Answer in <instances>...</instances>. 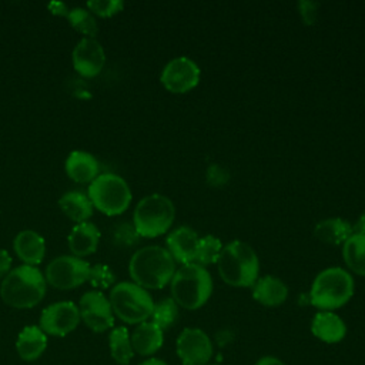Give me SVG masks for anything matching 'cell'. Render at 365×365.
<instances>
[{
  "mask_svg": "<svg viewBox=\"0 0 365 365\" xmlns=\"http://www.w3.org/2000/svg\"><path fill=\"white\" fill-rule=\"evenodd\" d=\"M138 365H168V364L160 358H148V359H144L143 362H140Z\"/></svg>",
  "mask_w": 365,
  "mask_h": 365,
  "instance_id": "f35d334b",
  "label": "cell"
},
{
  "mask_svg": "<svg viewBox=\"0 0 365 365\" xmlns=\"http://www.w3.org/2000/svg\"><path fill=\"white\" fill-rule=\"evenodd\" d=\"M47 348V335L37 325L24 327L16 341V349L23 361L38 359Z\"/></svg>",
  "mask_w": 365,
  "mask_h": 365,
  "instance_id": "7402d4cb",
  "label": "cell"
},
{
  "mask_svg": "<svg viewBox=\"0 0 365 365\" xmlns=\"http://www.w3.org/2000/svg\"><path fill=\"white\" fill-rule=\"evenodd\" d=\"M252 298L264 307H278L288 298V287L274 275L259 277L251 287Z\"/></svg>",
  "mask_w": 365,
  "mask_h": 365,
  "instance_id": "ffe728a7",
  "label": "cell"
},
{
  "mask_svg": "<svg viewBox=\"0 0 365 365\" xmlns=\"http://www.w3.org/2000/svg\"><path fill=\"white\" fill-rule=\"evenodd\" d=\"M13 250L26 265L36 267L44 259L46 240L33 230H23L14 237Z\"/></svg>",
  "mask_w": 365,
  "mask_h": 365,
  "instance_id": "d6986e66",
  "label": "cell"
},
{
  "mask_svg": "<svg viewBox=\"0 0 365 365\" xmlns=\"http://www.w3.org/2000/svg\"><path fill=\"white\" fill-rule=\"evenodd\" d=\"M352 228H354V232H355V234H362V235H365V211L358 217L356 222L352 224Z\"/></svg>",
  "mask_w": 365,
  "mask_h": 365,
  "instance_id": "74e56055",
  "label": "cell"
},
{
  "mask_svg": "<svg viewBox=\"0 0 365 365\" xmlns=\"http://www.w3.org/2000/svg\"><path fill=\"white\" fill-rule=\"evenodd\" d=\"M58 207L63 214L76 224L86 222L93 215L94 207L87 194L81 191H67L58 198Z\"/></svg>",
  "mask_w": 365,
  "mask_h": 365,
  "instance_id": "cb8c5ba5",
  "label": "cell"
},
{
  "mask_svg": "<svg viewBox=\"0 0 365 365\" xmlns=\"http://www.w3.org/2000/svg\"><path fill=\"white\" fill-rule=\"evenodd\" d=\"M90 264L74 255H60L46 267V282L57 289H73L88 279Z\"/></svg>",
  "mask_w": 365,
  "mask_h": 365,
  "instance_id": "9c48e42d",
  "label": "cell"
},
{
  "mask_svg": "<svg viewBox=\"0 0 365 365\" xmlns=\"http://www.w3.org/2000/svg\"><path fill=\"white\" fill-rule=\"evenodd\" d=\"M134 354L150 356L155 354L164 344V331L154 322L145 321L138 324L130 335Z\"/></svg>",
  "mask_w": 365,
  "mask_h": 365,
  "instance_id": "44dd1931",
  "label": "cell"
},
{
  "mask_svg": "<svg viewBox=\"0 0 365 365\" xmlns=\"http://www.w3.org/2000/svg\"><path fill=\"white\" fill-rule=\"evenodd\" d=\"M80 319L94 332H104L114 325V314L108 298L101 291H87L78 302Z\"/></svg>",
  "mask_w": 365,
  "mask_h": 365,
  "instance_id": "7c38bea8",
  "label": "cell"
},
{
  "mask_svg": "<svg viewBox=\"0 0 365 365\" xmlns=\"http://www.w3.org/2000/svg\"><path fill=\"white\" fill-rule=\"evenodd\" d=\"M47 9L54 14V16H60V17H66L70 7L66 3L61 1H51L47 4Z\"/></svg>",
  "mask_w": 365,
  "mask_h": 365,
  "instance_id": "d590c367",
  "label": "cell"
},
{
  "mask_svg": "<svg viewBox=\"0 0 365 365\" xmlns=\"http://www.w3.org/2000/svg\"><path fill=\"white\" fill-rule=\"evenodd\" d=\"M207 180L212 185H221L227 182L228 173L220 165H211L207 171Z\"/></svg>",
  "mask_w": 365,
  "mask_h": 365,
  "instance_id": "836d02e7",
  "label": "cell"
},
{
  "mask_svg": "<svg viewBox=\"0 0 365 365\" xmlns=\"http://www.w3.org/2000/svg\"><path fill=\"white\" fill-rule=\"evenodd\" d=\"M212 278L205 267L197 262L181 265L170 282L171 298L178 307L195 311L207 304L212 294Z\"/></svg>",
  "mask_w": 365,
  "mask_h": 365,
  "instance_id": "277c9868",
  "label": "cell"
},
{
  "mask_svg": "<svg viewBox=\"0 0 365 365\" xmlns=\"http://www.w3.org/2000/svg\"><path fill=\"white\" fill-rule=\"evenodd\" d=\"M182 365H208L214 354L211 338L200 328H184L175 342Z\"/></svg>",
  "mask_w": 365,
  "mask_h": 365,
  "instance_id": "8fae6325",
  "label": "cell"
},
{
  "mask_svg": "<svg viewBox=\"0 0 365 365\" xmlns=\"http://www.w3.org/2000/svg\"><path fill=\"white\" fill-rule=\"evenodd\" d=\"M80 324L78 307L71 301H58L46 307L40 315V328L46 335L64 336Z\"/></svg>",
  "mask_w": 365,
  "mask_h": 365,
  "instance_id": "4fadbf2b",
  "label": "cell"
},
{
  "mask_svg": "<svg viewBox=\"0 0 365 365\" xmlns=\"http://www.w3.org/2000/svg\"><path fill=\"white\" fill-rule=\"evenodd\" d=\"M175 218L174 202L158 192L141 198L133 212V225L143 238H155L165 234Z\"/></svg>",
  "mask_w": 365,
  "mask_h": 365,
  "instance_id": "8992f818",
  "label": "cell"
},
{
  "mask_svg": "<svg viewBox=\"0 0 365 365\" xmlns=\"http://www.w3.org/2000/svg\"><path fill=\"white\" fill-rule=\"evenodd\" d=\"M178 308L180 307L171 297L163 298L158 302H154V308H153L150 319L158 328L165 331V329L171 328L175 324V321L178 319V314H180Z\"/></svg>",
  "mask_w": 365,
  "mask_h": 365,
  "instance_id": "83f0119b",
  "label": "cell"
},
{
  "mask_svg": "<svg viewBox=\"0 0 365 365\" xmlns=\"http://www.w3.org/2000/svg\"><path fill=\"white\" fill-rule=\"evenodd\" d=\"M100 242V230L96 224L86 221L76 224L67 235L68 250L74 257L83 258L97 251Z\"/></svg>",
  "mask_w": 365,
  "mask_h": 365,
  "instance_id": "ac0fdd59",
  "label": "cell"
},
{
  "mask_svg": "<svg viewBox=\"0 0 365 365\" xmlns=\"http://www.w3.org/2000/svg\"><path fill=\"white\" fill-rule=\"evenodd\" d=\"M64 171L70 180L86 184L94 181L100 175V164L93 154L74 150L66 158Z\"/></svg>",
  "mask_w": 365,
  "mask_h": 365,
  "instance_id": "e0dca14e",
  "label": "cell"
},
{
  "mask_svg": "<svg viewBox=\"0 0 365 365\" xmlns=\"http://www.w3.org/2000/svg\"><path fill=\"white\" fill-rule=\"evenodd\" d=\"M68 24L78 33L84 34V37L94 38L98 33L97 20L93 13L87 10V7H70L66 16Z\"/></svg>",
  "mask_w": 365,
  "mask_h": 365,
  "instance_id": "4316f807",
  "label": "cell"
},
{
  "mask_svg": "<svg viewBox=\"0 0 365 365\" xmlns=\"http://www.w3.org/2000/svg\"><path fill=\"white\" fill-rule=\"evenodd\" d=\"M124 9L121 0H91L87 1V10L98 17H113Z\"/></svg>",
  "mask_w": 365,
  "mask_h": 365,
  "instance_id": "4dcf8cb0",
  "label": "cell"
},
{
  "mask_svg": "<svg viewBox=\"0 0 365 365\" xmlns=\"http://www.w3.org/2000/svg\"><path fill=\"white\" fill-rule=\"evenodd\" d=\"M311 332L325 344H338L346 335V324L334 311H318L312 317Z\"/></svg>",
  "mask_w": 365,
  "mask_h": 365,
  "instance_id": "2e32d148",
  "label": "cell"
},
{
  "mask_svg": "<svg viewBox=\"0 0 365 365\" xmlns=\"http://www.w3.org/2000/svg\"><path fill=\"white\" fill-rule=\"evenodd\" d=\"M11 269V255L7 250L0 248V278H4Z\"/></svg>",
  "mask_w": 365,
  "mask_h": 365,
  "instance_id": "e575fe53",
  "label": "cell"
},
{
  "mask_svg": "<svg viewBox=\"0 0 365 365\" xmlns=\"http://www.w3.org/2000/svg\"><path fill=\"white\" fill-rule=\"evenodd\" d=\"M87 282L91 284V287L98 289H107L115 282V275L113 269L106 264H94L90 267L88 279Z\"/></svg>",
  "mask_w": 365,
  "mask_h": 365,
  "instance_id": "f546056e",
  "label": "cell"
},
{
  "mask_svg": "<svg viewBox=\"0 0 365 365\" xmlns=\"http://www.w3.org/2000/svg\"><path fill=\"white\" fill-rule=\"evenodd\" d=\"M254 365H285L282 359H279L278 356L274 355H264L259 359H257V362Z\"/></svg>",
  "mask_w": 365,
  "mask_h": 365,
  "instance_id": "8d00e7d4",
  "label": "cell"
},
{
  "mask_svg": "<svg viewBox=\"0 0 365 365\" xmlns=\"http://www.w3.org/2000/svg\"><path fill=\"white\" fill-rule=\"evenodd\" d=\"M108 301L113 314L123 322L131 325H138L150 319L154 308L150 292L133 281L115 284L110 291Z\"/></svg>",
  "mask_w": 365,
  "mask_h": 365,
  "instance_id": "52a82bcc",
  "label": "cell"
},
{
  "mask_svg": "<svg viewBox=\"0 0 365 365\" xmlns=\"http://www.w3.org/2000/svg\"><path fill=\"white\" fill-rule=\"evenodd\" d=\"M138 238L140 235L137 234L134 225L128 222H121L120 225H117L114 231V242L121 247L134 245L138 241Z\"/></svg>",
  "mask_w": 365,
  "mask_h": 365,
  "instance_id": "1f68e13d",
  "label": "cell"
},
{
  "mask_svg": "<svg viewBox=\"0 0 365 365\" xmlns=\"http://www.w3.org/2000/svg\"><path fill=\"white\" fill-rule=\"evenodd\" d=\"M87 195L93 207L108 217L123 214L133 200L127 181L114 173H101L90 182Z\"/></svg>",
  "mask_w": 365,
  "mask_h": 365,
  "instance_id": "ba28073f",
  "label": "cell"
},
{
  "mask_svg": "<svg viewBox=\"0 0 365 365\" xmlns=\"http://www.w3.org/2000/svg\"><path fill=\"white\" fill-rule=\"evenodd\" d=\"M318 7H319V3L317 1H307V0L298 1V11L304 24L307 26L315 24L317 16H318Z\"/></svg>",
  "mask_w": 365,
  "mask_h": 365,
  "instance_id": "d6a6232c",
  "label": "cell"
},
{
  "mask_svg": "<svg viewBox=\"0 0 365 365\" xmlns=\"http://www.w3.org/2000/svg\"><path fill=\"white\" fill-rule=\"evenodd\" d=\"M352 234V224L339 217L325 218L314 228L315 238L328 245H342Z\"/></svg>",
  "mask_w": 365,
  "mask_h": 365,
  "instance_id": "603a6c76",
  "label": "cell"
},
{
  "mask_svg": "<svg viewBox=\"0 0 365 365\" xmlns=\"http://www.w3.org/2000/svg\"><path fill=\"white\" fill-rule=\"evenodd\" d=\"M222 242L218 237L212 234H207L204 237H200L197 252H195V261L201 267H207L211 264H217L220 254L222 251Z\"/></svg>",
  "mask_w": 365,
  "mask_h": 365,
  "instance_id": "f1b7e54d",
  "label": "cell"
},
{
  "mask_svg": "<svg viewBox=\"0 0 365 365\" xmlns=\"http://www.w3.org/2000/svg\"><path fill=\"white\" fill-rule=\"evenodd\" d=\"M354 289V278L345 268L329 267L314 278L308 301L318 311H335L349 302Z\"/></svg>",
  "mask_w": 365,
  "mask_h": 365,
  "instance_id": "5b68a950",
  "label": "cell"
},
{
  "mask_svg": "<svg viewBox=\"0 0 365 365\" xmlns=\"http://www.w3.org/2000/svg\"><path fill=\"white\" fill-rule=\"evenodd\" d=\"M175 261L160 245H147L137 250L128 262L131 281L144 289H161L171 282L175 272Z\"/></svg>",
  "mask_w": 365,
  "mask_h": 365,
  "instance_id": "6da1fadb",
  "label": "cell"
},
{
  "mask_svg": "<svg viewBox=\"0 0 365 365\" xmlns=\"http://www.w3.org/2000/svg\"><path fill=\"white\" fill-rule=\"evenodd\" d=\"M73 67L83 77H96L106 64V53L101 43L96 38L83 37L74 47Z\"/></svg>",
  "mask_w": 365,
  "mask_h": 365,
  "instance_id": "5bb4252c",
  "label": "cell"
},
{
  "mask_svg": "<svg viewBox=\"0 0 365 365\" xmlns=\"http://www.w3.org/2000/svg\"><path fill=\"white\" fill-rule=\"evenodd\" d=\"M217 268L221 279L231 287L251 288L259 278V259L251 245L234 240L222 247Z\"/></svg>",
  "mask_w": 365,
  "mask_h": 365,
  "instance_id": "3957f363",
  "label": "cell"
},
{
  "mask_svg": "<svg viewBox=\"0 0 365 365\" xmlns=\"http://www.w3.org/2000/svg\"><path fill=\"white\" fill-rule=\"evenodd\" d=\"M208 365H221V364H208Z\"/></svg>",
  "mask_w": 365,
  "mask_h": 365,
  "instance_id": "ab89813d",
  "label": "cell"
},
{
  "mask_svg": "<svg viewBox=\"0 0 365 365\" xmlns=\"http://www.w3.org/2000/svg\"><path fill=\"white\" fill-rule=\"evenodd\" d=\"M47 282L44 274L33 265H19L3 278L0 297L11 308L27 309L36 307L44 298Z\"/></svg>",
  "mask_w": 365,
  "mask_h": 365,
  "instance_id": "7a4b0ae2",
  "label": "cell"
},
{
  "mask_svg": "<svg viewBox=\"0 0 365 365\" xmlns=\"http://www.w3.org/2000/svg\"><path fill=\"white\" fill-rule=\"evenodd\" d=\"M198 240L200 237L192 228L181 225L167 235L165 250L170 252L175 262L185 265L195 261Z\"/></svg>",
  "mask_w": 365,
  "mask_h": 365,
  "instance_id": "9a60e30c",
  "label": "cell"
},
{
  "mask_svg": "<svg viewBox=\"0 0 365 365\" xmlns=\"http://www.w3.org/2000/svg\"><path fill=\"white\" fill-rule=\"evenodd\" d=\"M201 78L198 64L187 56L174 57L170 60L160 74L163 87L173 94H184L195 88Z\"/></svg>",
  "mask_w": 365,
  "mask_h": 365,
  "instance_id": "30bf717a",
  "label": "cell"
},
{
  "mask_svg": "<svg viewBox=\"0 0 365 365\" xmlns=\"http://www.w3.org/2000/svg\"><path fill=\"white\" fill-rule=\"evenodd\" d=\"M342 258L349 271L365 277V235L354 232L342 244Z\"/></svg>",
  "mask_w": 365,
  "mask_h": 365,
  "instance_id": "d4e9b609",
  "label": "cell"
},
{
  "mask_svg": "<svg viewBox=\"0 0 365 365\" xmlns=\"http://www.w3.org/2000/svg\"><path fill=\"white\" fill-rule=\"evenodd\" d=\"M108 348L111 358L120 365H128L134 356L130 332L125 327H115L108 335Z\"/></svg>",
  "mask_w": 365,
  "mask_h": 365,
  "instance_id": "484cf974",
  "label": "cell"
}]
</instances>
